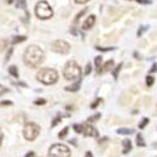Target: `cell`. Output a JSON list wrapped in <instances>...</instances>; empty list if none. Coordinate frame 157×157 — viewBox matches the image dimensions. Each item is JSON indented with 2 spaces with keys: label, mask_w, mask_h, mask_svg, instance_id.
Segmentation results:
<instances>
[{
  "label": "cell",
  "mask_w": 157,
  "mask_h": 157,
  "mask_svg": "<svg viewBox=\"0 0 157 157\" xmlns=\"http://www.w3.org/2000/svg\"><path fill=\"white\" fill-rule=\"evenodd\" d=\"M44 52L38 45H29L24 52V63L30 68H38L44 62Z\"/></svg>",
  "instance_id": "cell-1"
},
{
  "label": "cell",
  "mask_w": 157,
  "mask_h": 157,
  "mask_svg": "<svg viewBox=\"0 0 157 157\" xmlns=\"http://www.w3.org/2000/svg\"><path fill=\"white\" fill-rule=\"evenodd\" d=\"M63 75L67 81H75V79H79L81 75H82V71L81 67L78 65L74 60H71L65 64V67L63 69Z\"/></svg>",
  "instance_id": "cell-2"
},
{
  "label": "cell",
  "mask_w": 157,
  "mask_h": 157,
  "mask_svg": "<svg viewBox=\"0 0 157 157\" xmlns=\"http://www.w3.org/2000/svg\"><path fill=\"white\" fill-rule=\"evenodd\" d=\"M36 78L39 82L44 84H54L58 81V73L57 71L50 68H42L36 73Z\"/></svg>",
  "instance_id": "cell-3"
},
{
  "label": "cell",
  "mask_w": 157,
  "mask_h": 157,
  "mask_svg": "<svg viewBox=\"0 0 157 157\" xmlns=\"http://www.w3.org/2000/svg\"><path fill=\"white\" fill-rule=\"evenodd\" d=\"M35 14L39 19H49L53 17V9H52V6L47 3V2H39L35 6Z\"/></svg>",
  "instance_id": "cell-4"
},
{
  "label": "cell",
  "mask_w": 157,
  "mask_h": 157,
  "mask_svg": "<svg viewBox=\"0 0 157 157\" xmlns=\"http://www.w3.org/2000/svg\"><path fill=\"white\" fill-rule=\"evenodd\" d=\"M39 132H40V127L34 122H28L23 128V135L25 140H28V141H34L38 137Z\"/></svg>",
  "instance_id": "cell-5"
},
{
  "label": "cell",
  "mask_w": 157,
  "mask_h": 157,
  "mask_svg": "<svg viewBox=\"0 0 157 157\" xmlns=\"http://www.w3.org/2000/svg\"><path fill=\"white\" fill-rule=\"evenodd\" d=\"M49 157H71V150L60 143H56L49 150Z\"/></svg>",
  "instance_id": "cell-6"
},
{
  "label": "cell",
  "mask_w": 157,
  "mask_h": 157,
  "mask_svg": "<svg viewBox=\"0 0 157 157\" xmlns=\"http://www.w3.org/2000/svg\"><path fill=\"white\" fill-rule=\"evenodd\" d=\"M74 131L78 133H82L86 137H98L97 129L89 123H83V124H74Z\"/></svg>",
  "instance_id": "cell-7"
},
{
  "label": "cell",
  "mask_w": 157,
  "mask_h": 157,
  "mask_svg": "<svg viewBox=\"0 0 157 157\" xmlns=\"http://www.w3.org/2000/svg\"><path fill=\"white\" fill-rule=\"evenodd\" d=\"M52 49H53L56 53H59V54H68L71 52V45L65 40L57 39V40H54L52 43Z\"/></svg>",
  "instance_id": "cell-8"
},
{
  "label": "cell",
  "mask_w": 157,
  "mask_h": 157,
  "mask_svg": "<svg viewBox=\"0 0 157 157\" xmlns=\"http://www.w3.org/2000/svg\"><path fill=\"white\" fill-rule=\"evenodd\" d=\"M94 24H96V15H90V17H88V18H87V20L83 23L82 28H83V29H86V30H88V29L92 28Z\"/></svg>",
  "instance_id": "cell-9"
},
{
  "label": "cell",
  "mask_w": 157,
  "mask_h": 157,
  "mask_svg": "<svg viewBox=\"0 0 157 157\" xmlns=\"http://www.w3.org/2000/svg\"><path fill=\"white\" fill-rule=\"evenodd\" d=\"M122 146H123V153H128L131 150H132V143H131V140H123Z\"/></svg>",
  "instance_id": "cell-10"
},
{
  "label": "cell",
  "mask_w": 157,
  "mask_h": 157,
  "mask_svg": "<svg viewBox=\"0 0 157 157\" xmlns=\"http://www.w3.org/2000/svg\"><path fill=\"white\" fill-rule=\"evenodd\" d=\"M79 88H81V81H77L74 84L65 87V90H68V92H77Z\"/></svg>",
  "instance_id": "cell-11"
},
{
  "label": "cell",
  "mask_w": 157,
  "mask_h": 157,
  "mask_svg": "<svg viewBox=\"0 0 157 157\" xmlns=\"http://www.w3.org/2000/svg\"><path fill=\"white\" fill-rule=\"evenodd\" d=\"M113 64H114V62L112 60V59H109V60H107L106 62V64L103 65V67H101L102 69H101V73H103V72H108V71H111V68L113 67Z\"/></svg>",
  "instance_id": "cell-12"
},
{
  "label": "cell",
  "mask_w": 157,
  "mask_h": 157,
  "mask_svg": "<svg viewBox=\"0 0 157 157\" xmlns=\"http://www.w3.org/2000/svg\"><path fill=\"white\" fill-rule=\"evenodd\" d=\"M27 40V36L25 35H17L11 39V43L13 44H18V43H21V42H25Z\"/></svg>",
  "instance_id": "cell-13"
},
{
  "label": "cell",
  "mask_w": 157,
  "mask_h": 157,
  "mask_svg": "<svg viewBox=\"0 0 157 157\" xmlns=\"http://www.w3.org/2000/svg\"><path fill=\"white\" fill-rule=\"evenodd\" d=\"M135 132L133 129H131V128H120V129H117V133H120V135H132Z\"/></svg>",
  "instance_id": "cell-14"
},
{
  "label": "cell",
  "mask_w": 157,
  "mask_h": 157,
  "mask_svg": "<svg viewBox=\"0 0 157 157\" xmlns=\"http://www.w3.org/2000/svg\"><path fill=\"white\" fill-rule=\"evenodd\" d=\"M9 73L14 77V78H18L19 77V73H18V68L15 67V65H10L9 67Z\"/></svg>",
  "instance_id": "cell-15"
},
{
  "label": "cell",
  "mask_w": 157,
  "mask_h": 157,
  "mask_svg": "<svg viewBox=\"0 0 157 157\" xmlns=\"http://www.w3.org/2000/svg\"><path fill=\"white\" fill-rule=\"evenodd\" d=\"M94 62H96V65H97V73H101V64H102V57H101V56L96 57Z\"/></svg>",
  "instance_id": "cell-16"
},
{
  "label": "cell",
  "mask_w": 157,
  "mask_h": 157,
  "mask_svg": "<svg viewBox=\"0 0 157 157\" xmlns=\"http://www.w3.org/2000/svg\"><path fill=\"white\" fill-rule=\"evenodd\" d=\"M86 13H87V8H84L82 11H79V13H78V14H77V17H75V19H74V23H78V21H79V19L86 14Z\"/></svg>",
  "instance_id": "cell-17"
},
{
  "label": "cell",
  "mask_w": 157,
  "mask_h": 157,
  "mask_svg": "<svg viewBox=\"0 0 157 157\" xmlns=\"http://www.w3.org/2000/svg\"><path fill=\"white\" fill-rule=\"evenodd\" d=\"M137 146L138 147H143V146H145V141H143V137L141 135H137Z\"/></svg>",
  "instance_id": "cell-18"
},
{
  "label": "cell",
  "mask_w": 157,
  "mask_h": 157,
  "mask_svg": "<svg viewBox=\"0 0 157 157\" xmlns=\"http://www.w3.org/2000/svg\"><path fill=\"white\" fill-rule=\"evenodd\" d=\"M153 83H155V78H153L152 75H148V77L146 78V84H147V87H151Z\"/></svg>",
  "instance_id": "cell-19"
},
{
  "label": "cell",
  "mask_w": 157,
  "mask_h": 157,
  "mask_svg": "<svg viewBox=\"0 0 157 157\" xmlns=\"http://www.w3.org/2000/svg\"><path fill=\"white\" fill-rule=\"evenodd\" d=\"M121 68H122V64H118L116 67V69H114V72H113V77H114V79H117L118 78V72L121 71Z\"/></svg>",
  "instance_id": "cell-20"
},
{
  "label": "cell",
  "mask_w": 157,
  "mask_h": 157,
  "mask_svg": "<svg viewBox=\"0 0 157 157\" xmlns=\"http://www.w3.org/2000/svg\"><path fill=\"white\" fill-rule=\"evenodd\" d=\"M67 133H68V127H65L62 132H59V135H58V137L60 138V140H63L65 136H67Z\"/></svg>",
  "instance_id": "cell-21"
},
{
  "label": "cell",
  "mask_w": 157,
  "mask_h": 157,
  "mask_svg": "<svg viewBox=\"0 0 157 157\" xmlns=\"http://www.w3.org/2000/svg\"><path fill=\"white\" fill-rule=\"evenodd\" d=\"M99 117H101V113H97V114H94V116H92V117H89L88 122H89V123H90V122H96V121L99 118Z\"/></svg>",
  "instance_id": "cell-22"
},
{
  "label": "cell",
  "mask_w": 157,
  "mask_h": 157,
  "mask_svg": "<svg viewBox=\"0 0 157 157\" xmlns=\"http://www.w3.org/2000/svg\"><path fill=\"white\" fill-rule=\"evenodd\" d=\"M8 92H9L8 88H5L4 86H0V97H2L3 94H5V93H8Z\"/></svg>",
  "instance_id": "cell-23"
},
{
  "label": "cell",
  "mask_w": 157,
  "mask_h": 157,
  "mask_svg": "<svg viewBox=\"0 0 157 157\" xmlns=\"http://www.w3.org/2000/svg\"><path fill=\"white\" fill-rule=\"evenodd\" d=\"M101 102H102V99H101V98H97V99H96V102H93L92 104H90V108H96Z\"/></svg>",
  "instance_id": "cell-24"
},
{
  "label": "cell",
  "mask_w": 157,
  "mask_h": 157,
  "mask_svg": "<svg viewBox=\"0 0 157 157\" xmlns=\"http://www.w3.org/2000/svg\"><path fill=\"white\" fill-rule=\"evenodd\" d=\"M147 123H148V118H143V121L140 123V128H141V129H142V128H145Z\"/></svg>",
  "instance_id": "cell-25"
},
{
  "label": "cell",
  "mask_w": 157,
  "mask_h": 157,
  "mask_svg": "<svg viewBox=\"0 0 157 157\" xmlns=\"http://www.w3.org/2000/svg\"><path fill=\"white\" fill-rule=\"evenodd\" d=\"M96 49L99 50V52H109V50H113L114 48H102V47H96Z\"/></svg>",
  "instance_id": "cell-26"
},
{
  "label": "cell",
  "mask_w": 157,
  "mask_h": 157,
  "mask_svg": "<svg viewBox=\"0 0 157 157\" xmlns=\"http://www.w3.org/2000/svg\"><path fill=\"white\" fill-rule=\"evenodd\" d=\"M60 121H62L60 117H56V120H54L53 122H52V127H56V126H57V124H58Z\"/></svg>",
  "instance_id": "cell-27"
},
{
  "label": "cell",
  "mask_w": 157,
  "mask_h": 157,
  "mask_svg": "<svg viewBox=\"0 0 157 157\" xmlns=\"http://www.w3.org/2000/svg\"><path fill=\"white\" fill-rule=\"evenodd\" d=\"M11 54H13V48H10V49L8 50V53H6V58H5V62H8V60L10 59Z\"/></svg>",
  "instance_id": "cell-28"
},
{
  "label": "cell",
  "mask_w": 157,
  "mask_h": 157,
  "mask_svg": "<svg viewBox=\"0 0 157 157\" xmlns=\"http://www.w3.org/2000/svg\"><path fill=\"white\" fill-rule=\"evenodd\" d=\"M90 72H92V65H90V64H87V67H86V74L88 75Z\"/></svg>",
  "instance_id": "cell-29"
},
{
  "label": "cell",
  "mask_w": 157,
  "mask_h": 157,
  "mask_svg": "<svg viewBox=\"0 0 157 157\" xmlns=\"http://www.w3.org/2000/svg\"><path fill=\"white\" fill-rule=\"evenodd\" d=\"M11 102L10 101H4V102H0V107H2V106H11Z\"/></svg>",
  "instance_id": "cell-30"
},
{
  "label": "cell",
  "mask_w": 157,
  "mask_h": 157,
  "mask_svg": "<svg viewBox=\"0 0 157 157\" xmlns=\"http://www.w3.org/2000/svg\"><path fill=\"white\" fill-rule=\"evenodd\" d=\"M146 29H147L146 27H142V28H140V29H138V32H137V35H138V36H141V35L143 34V32H145Z\"/></svg>",
  "instance_id": "cell-31"
},
{
  "label": "cell",
  "mask_w": 157,
  "mask_h": 157,
  "mask_svg": "<svg viewBox=\"0 0 157 157\" xmlns=\"http://www.w3.org/2000/svg\"><path fill=\"white\" fill-rule=\"evenodd\" d=\"M135 2H137V3H140V4H150V3H151L150 0H135Z\"/></svg>",
  "instance_id": "cell-32"
},
{
  "label": "cell",
  "mask_w": 157,
  "mask_h": 157,
  "mask_svg": "<svg viewBox=\"0 0 157 157\" xmlns=\"http://www.w3.org/2000/svg\"><path fill=\"white\" fill-rule=\"evenodd\" d=\"M34 103L38 104V106H39V104H44V103H45V99H36Z\"/></svg>",
  "instance_id": "cell-33"
},
{
  "label": "cell",
  "mask_w": 157,
  "mask_h": 157,
  "mask_svg": "<svg viewBox=\"0 0 157 157\" xmlns=\"http://www.w3.org/2000/svg\"><path fill=\"white\" fill-rule=\"evenodd\" d=\"M74 2H75L77 4H86V3L89 2V0H74Z\"/></svg>",
  "instance_id": "cell-34"
},
{
  "label": "cell",
  "mask_w": 157,
  "mask_h": 157,
  "mask_svg": "<svg viewBox=\"0 0 157 157\" xmlns=\"http://www.w3.org/2000/svg\"><path fill=\"white\" fill-rule=\"evenodd\" d=\"M156 71H157V64H153L152 68H151V71H150V73H151V72L153 73V72H156Z\"/></svg>",
  "instance_id": "cell-35"
},
{
  "label": "cell",
  "mask_w": 157,
  "mask_h": 157,
  "mask_svg": "<svg viewBox=\"0 0 157 157\" xmlns=\"http://www.w3.org/2000/svg\"><path fill=\"white\" fill-rule=\"evenodd\" d=\"M2 142H3V132H2V129H0V146H2Z\"/></svg>",
  "instance_id": "cell-36"
},
{
  "label": "cell",
  "mask_w": 157,
  "mask_h": 157,
  "mask_svg": "<svg viewBox=\"0 0 157 157\" xmlns=\"http://www.w3.org/2000/svg\"><path fill=\"white\" fill-rule=\"evenodd\" d=\"M33 156H34V152H28L25 157H33Z\"/></svg>",
  "instance_id": "cell-37"
},
{
  "label": "cell",
  "mask_w": 157,
  "mask_h": 157,
  "mask_svg": "<svg viewBox=\"0 0 157 157\" xmlns=\"http://www.w3.org/2000/svg\"><path fill=\"white\" fill-rule=\"evenodd\" d=\"M86 157H93V155L90 153V152H87V153H86Z\"/></svg>",
  "instance_id": "cell-38"
},
{
  "label": "cell",
  "mask_w": 157,
  "mask_h": 157,
  "mask_svg": "<svg viewBox=\"0 0 157 157\" xmlns=\"http://www.w3.org/2000/svg\"><path fill=\"white\" fill-rule=\"evenodd\" d=\"M13 2H14V0H6V3H8V4H11Z\"/></svg>",
  "instance_id": "cell-39"
},
{
  "label": "cell",
  "mask_w": 157,
  "mask_h": 157,
  "mask_svg": "<svg viewBox=\"0 0 157 157\" xmlns=\"http://www.w3.org/2000/svg\"><path fill=\"white\" fill-rule=\"evenodd\" d=\"M0 50H2V49H0Z\"/></svg>",
  "instance_id": "cell-40"
}]
</instances>
